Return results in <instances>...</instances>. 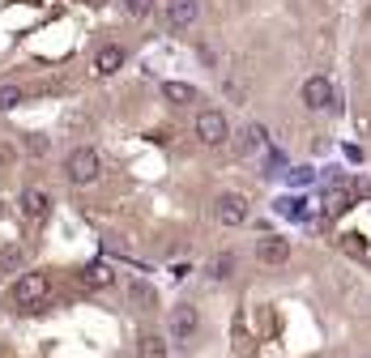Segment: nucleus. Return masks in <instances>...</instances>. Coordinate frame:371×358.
<instances>
[{
    "instance_id": "1",
    "label": "nucleus",
    "mask_w": 371,
    "mask_h": 358,
    "mask_svg": "<svg viewBox=\"0 0 371 358\" xmlns=\"http://www.w3.org/2000/svg\"><path fill=\"white\" fill-rule=\"evenodd\" d=\"M47 290H52V273H43V269L21 273L17 286H13V307H21V312H35V307L47 299Z\"/></svg>"
},
{
    "instance_id": "10",
    "label": "nucleus",
    "mask_w": 371,
    "mask_h": 358,
    "mask_svg": "<svg viewBox=\"0 0 371 358\" xmlns=\"http://www.w3.org/2000/svg\"><path fill=\"white\" fill-rule=\"evenodd\" d=\"M256 256H260L265 265H282L286 256H290V243H286V239H278V235H269V239H260V243H256Z\"/></svg>"
},
{
    "instance_id": "18",
    "label": "nucleus",
    "mask_w": 371,
    "mask_h": 358,
    "mask_svg": "<svg viewBox=\"0 0 371 358\" xmlns=\"http://www.w3.org/2000/svg\"><path fill=\"white\" fill-rule=\"evenodd\" d=\"M21 102V90L17 86H0V111H13Z\"/></svg>"
},
{
    "instance_id": "11",
    "label": "nucleus",
    "mask_w": 371,
    "mask_h": 358,
    "mask_svg": "<svg viewBox=\"0 0 371 358\" xmlns=\"http://www.w3.org/2000/svg\"><path fill=\"white\" fill-rule=\"evenodd\" d=\"M162 98L175 102V107H188V102H196V90L188 82H162Z\"/></svg>"
},
{
    "instance_id": "7",
    "label": "nucleus",
    "mask_w": 371,
    "mask_h": 358,
    "mask_svg": "<svg viewBox=\"0 0 371 358\" xmlns=\"http://www.w3.org/2000/svg\"><path fill=\"white\" fill-rule=\"evenodd\" d=\"M303 102H307L312 111L333 107V86H329V77H307V82H303Z\"/></svg>"
},
{
    "instance_id": "15",
    "label": "nucleus",
    "mask_w": 371,
    "mask_h": 358,
    "mask_svg": "<svg viewBox=\"0 0 371 358\" xmlns=\"http://www.w3.org/2000/svg\"><path fill=\"white\" fill-rule=\"evenodd\" d=\"M129 294H133V303H137V307H154V303H158L154 286H145V281H133V286H129Z\"/></svg>"
},
{
    "instance_id": "20",
    "label": "nucleus",
    "mask_w": 371,
    "mask_h": 358,
    "mask_svg": "<svg viewBox=\"0 0 371 358\" xmlns=\"http://www.w3.org/2000/svg\"><path fill=\"white\" fill-rule=\"evenodd\" d=\"M312 179H316V175H312L307 167H294V171H290V184H299V188H303V184H312Z\"/></svg>"
},
{
    "instance_id": "19",
    "label": "nucleus",
    "mask_w": 371,
    "mask_h": 358,
    "mask_svg": "<svg viewBox=\"0 0 371 358\" xmlns=\"http://www.w3.org/2000/svg\"><path fill=\"white\" fill-rule=\"evenodd\" d=\"M124 9H129L133 17H145V13L154 9V0H124Z\"/></svg>"
},
{
    "instance_id": "21",
    "label": "nucleus",
    "mask_w": 371,
    "mask_h": 358,
    "mask_svg": "<svg viewBox=\"0 0 371 358\" xmlns=\"http://www.w3.org/2000/svg\"><path fill=\"white\" fill-rule=\"evenodd\" d=\"M26 145H30V153H43V149H47V141H43V137H30Z\"/></svg>"
},
{
    "instance_id": "3",
    "label": "nucleus",
    "mask_w": 371,
    "mask_h": 358,
    "mask_svg": "<svg viewBox=\"0 0 371 358\" xmlns=\"http://www.w3.org/2000/svg\"><path fill=\"white\" fill-rule=\"evenodd\" d=\"M196 137H201L205 145H222L231 137V124H227V115L222 111H213V107H205L201 115H196Z\"/></svg>"
},
{
    "instance_id": "16",
    "label": "nucleus",
    "mask_w": 371,
    "mask_h": 358,
    "mask_svg": "<svg viewBox=\"0 0 371 358\" xmlns=\"http://www.w3.org/2000/svg\"><path fill=\"white\" fill-rule=\"evenodd\" d=\"M86 286H111V269H107L103 261H94V265L86 269Z\"/></svg>"
},
{
    "instance_id": "13",
    "label": "nucleus",
    "mask_w": 371,
    "mask_h": 358,
    "mask_svg": "<svg viewBox=\"0 0 371 358\" xmlns=\"http://www.w3.org/2000/svg\"><path fill=\"white\" fill-rule=\"evenodd\" d=\"M137 354L141 358H167V341L158 337V332H145V337L137 341Z\"/></svg>"
},
{
    "instance_id": "9",
    "label": "nucleus",
    "mask_w": 371,
    "mask_h": 358,
    "mask_svg": "<svg viewBox=\"0 0 371 358\" xmlns=\"http://www.w3.org/2000/svg\"><path fill=\"white\" fill-rule=\"evenodd\" d=\"M47 205H52V200H47L43 188H26V192H21V218H26V222H43Z\"/></svg>"
},
{
    "instance_id": "4",
    "label": "nucleus",
    "mask_w": 371,
    "mask_h": 358,
    "mask_svg": "<svg viewBox=\"0 0 371 358\" xmlns=\"http://www.w3.org/2000/svg\"><path fill=\"white\" fill-rule=\"evenodd\" d=\"M218 222H222V226H243V222H247V196L222 192V196H218Z\"/></svg>"
},
{
    "instance_id": "5",
    "label": "nucleus",
    "mask_w": 371,
    "mask_h": 358,
    "mask_svg": "<svg viewBox=\"0 0 371 358\" xmlns=\"http://www.w3.org/2000/svg\"><path fill=\"white\" fill-rule=\"evenodd\" d=\"M196 324H201V316H196V307L192 303H180V307H171V337L175 341H188Z\"/></svg>"
},
{
    "instance_id": "12",
    "label": "nucleus",
    "mask_w": 371,
    "mask_h": 358,
    "mask_svg": "<svg viewBox=\"0 0 371 358\" xmlns=\"http://www.w3.org/2000/svg\"><path fill=\"white\" fill-rule=\"evenodd\" d=\"M21 261H26V252H21L17 243H0V277H9L21 269Z\"/></svg>"
},
{
    "instance_id": "8",
    "label": "nucleus",
    "mask_w": 371,
    "mask_h": 358,
    "mask_svg": "<svg viewBox=\"0 0 371 358\" xmlns=\"http://www.w3.org/2000/svg\"><path fill=\"white\" fill-rule=\"evenodd\" d=\"M124 68V47L120 43H103L94 51V73L98 77H111V73H120Z\"/></svg>"
},
{
    "instance_id": "17",
    "label": "nucleus",
    "mask_w": 371,
    "mask_h": 358,
    "mask_svg": "<svg viewBox=\"0 0 371 358\" xmlns=\"http://www.w3.org/2000/svg\"><path fill=\"white\" fill-rule=\"evenodd\" d=\"M231 269H235V256H231V252H222V256H218V261L209 265V273H213L218 281H222V277H231Z\"/></svg>"
},
{
    "instance_id": "14",
    "label": "nucleus",
    "mask_w": 371,
    "mask_h": 358,
    "mask_svg": "<svg viewBox=\"0 0 371 358\" xmlns=\"http://www.w3.org/2000/svg\"><path fill=\"white\" fill-rule=\"evenodd\" d=\"M265 137H269V133H265L260 124H247V128H243V141H239V149H243V153H252V149H265Z\"/></svg>"
},
{
    "instance_id": "2",
    "label": "nucleus",
    "mask_w": 371,
    "mask_h": 358,
    "mask_svg": "<svg viewBox=\"0 0 371 358\" xmlns=\"http://www.w3.org/2000/svg\"><path fill=\"white\" fill-rule=\"evenodd\" d=\"M64 171H68V179L73 184H94L98 175H103V158H98V149H90V145H77L64 158Z\"/></svg>"
},
{
    "instance_id": "6",
    "label": "nucleus",
    "mask_w": 371,
    "mask_h": 358,
    "mask_svg": "<svg viewBox=\"0 0 371 358\" xmlns=\"http://www.w3.org/2000/svg\"><path fill=\"white\" fill-rule=\"evenodd\" d=\"M196 17H201V5H196V0H167V26L171 30H188Z\"/></svg>"
}]
</instances>
